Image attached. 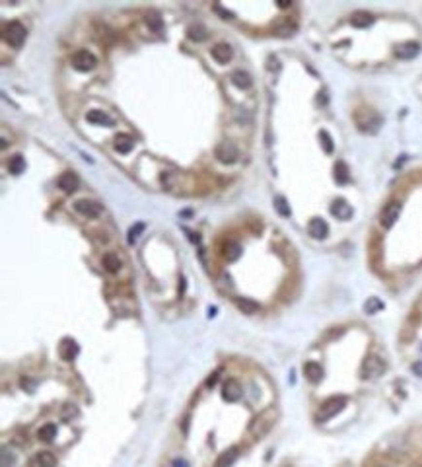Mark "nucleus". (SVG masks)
Segmentation results:
<instances>
[{
	"instance_id": "4be33fe9",
	"label": "nucleus",
	"mask_w": 422,
	"mask_h": 467,
	"mask_svg": "<svg viewBox=\"0 0 422 467\" xmlns=\"http://www.w3.org/2000/svg\"><path fill=\"white\" fill-rule=\"evenodd\" d=\"M232 84L238 86L240 90H247L251 86V76L247 72H243V70H236L232 74Z\"/></svg>"
},
{
	"instance_id": "5701e85b",
	"label": "nucleus",
	"mask_w": 422,
	"mask_h": 467,
	"mask_svg": "<svg viewBox=\"0 0 422 467\" xmlns=\"http://www.w3.org/2000/svg\"><path fill=\"white\" fill-rule=\"evenodd\" d=\"M419 43H405V45H401L399 49H397V57H401V59H413V57H417L419 55Z\"/></svg>"
},
{
	"instance_id": "58836bf2",
	"label": "nucleus",
	"mask_w": 422,
	"mask_h": 467,
	"mask_svg": "<svg viewBox=\"0 0 422 467\" xmlns=\"http://www.w3.org/2000/svg\"><path fill=\"white\" fill-rule=\"evenodd\" d=\"M208 315H210V317L216 315V308H210V310H208Z\"/></svg>"
},
{
	"instance_id": "f03ea898",
	"label": "nucleus",
	"mask_w": 422,
	"mask_h": 467,
	"mask_svg": "<svg viewBox=\"0 0 422 467\" xmlns=\"http://www.w3.org/2000/svg\"><path fill=\"white\" fill-rule=\"evenodd\" d=\"M344 405H346V399H344V397H341V395L329 397V399L321 405V409H319V413H317V423H325V421L333 419L337 413H341V411L344 409Z\"/></svg>"
},
{
	"instance_id": "2eb2a0df",
	"label": "nucleus",
	"mask_w": 422,
	"mask_h": 467,
	"mask_svg": "<svg viewBox=\"0 0 422 467\" xmlns=\"http://www.w3.org/2000/svg\"><path fill=\"white\" fill-rule=\"evenodd\" d=\"M303 374H305V378L311 382V384H319L321 380H323V368H321V364H317V362H305V366H303Z\"/></svg>"
},
{
	"instance_id": "cd10ccee",
	"label": "nucleus",
	"mask_w": 422,
	"mask_h": 467,
	"mask_svg": "<svg viewBox=\"0 0 422 467\" xmlns=\"http://www.w3.org/2000/svg\"><path fill=\"white\" fill-rule=\"evenodd\" d=\"M146 23H148V27H150L152 31H156V33H161V29H163V21H161V18H160L158 14H148V16H146Z\"/></svg>"
},
{
	"instance_id": "473e14b6",
	"label": "nucleus",
	"mask_w": 422,
	"mask_h": 467,
	"mask_svg": "<svg viewBox=\"0 0 422 467\" xmlns=\"http://www.w3.org/2000/svg\"><path fill=\"white\" fill-rule=\"evenodd\" d=\"M14 462H16V458L12 456V452H8V450L4 448V450H2V467L14 466Z\"/></svg>"
},
{
	"instance_id": "6ab92c4d",
	"label": "nucleus",
	"mask_w": 422,
	"mask_h": 467,
	"mask_svg": "<svg viewBox=\"0 0 422 467\" xmlns=\"http://www.w3.org/2000/svg\"><path fill=\"white\" fill-rule=\"evenodd\" d=\"M101 263H103V269H105L107 273H119V269H121V259H119V255H115L113 251L105 253L103 259H101Z\"/></svg>"
},
{
	"instance_id": "0eeeda50",
	"label": "nucleus",
	"mask_w": 422,
	"mask_h": 467,
	"mask_svg": "<svg viewBox=\"0 0 422 467\" xmlns=\"http://www.w3.org/2000/svg\"><path fill=\"white\" fill-rule=\"evenodd\" d=\"M78 352H80V346H78V343H76L74 339L66 337V339L60 341V345H59V354H60L62 360L72 362V360L78 356Z\"/></svg>"
},
{
	"instance_id": "7c9ffc66",
	"label": "nucleus",
	"mask_w": 422,
	"mask_h": 467,
	"mask_svg": "<svg viewBox=\"0 0 422 467\" xmlns=\"http://www.w3.org/2000/svg\"><path fill=\"white\" fill-rule=\"evenodd\" d=\"M382 308H383V304H382L378 298H370V300L366 302V306H364L366 313H376V311H380Z\"/></svg>"
},
{
	"instance_id": "f704fd0d",
	"label": "nucleus",
	"mask_w": 422,
	"mask_h": 467,
	"mask_svg": "<svg viewBox=\"0 0 422 467\" xmlns=\"http://www.w3.org/2000/svg\"><path fill=\"white\" fill-rule=\"evenodd\" d=\"M319 139L323 141V146H325V150H327V152H331V150H333V142H331L329 135L323 131V133H319Z\"/></svg>"
},
{
	"instance_id": "aec40b11",
	"label": "nucleus",
	"mask_w": 422,
	"mask_h": 467,
	"mask_svg": "<svg viewBox=\"0 0 422 467\" xmlns=\"http://www.w3.org/2000/svg\"><path fill=\"white\" fill-rule=\"evenodd\" d=\"M236 306H238V310L247 313V315H253L261 310V306L257 302H253L251 298H236Z\"/></svg>"
},
{
	"instance_id": "c9c22d12",
	"label": "nucleus",
	"mask_w": 422,
	"mask_h": 467,
	"mask_svg": "<svg viewBox=\"0 0 422 467\" xmlns=\"http://www.w3.org/2000/svg\"><path fill=\"white\" fill-rule=\"evenodd\" d=\"M216 380H218V372H214V374H210V378L206 380V387H212V386L216 384Z\"/></svg>"
},
{
	"instance_id": "393cba45",
	"label": "nucleus",
	"mask_w": 422,
	"mask_h": 467,
	"mask_svg": "<svg viewBox=\"0 0 422 467\" xmlns=\"http://www.w3.org/2000/svg\"><path fill=\"white\" fill-rule=\"evenodd\" d=\"M55 436H57V425H53V423H47V425L41 426L39 432H37V438L43 440V442H51Z\"/></svg>"
},
{
	"instance_id": "72a5a7b5",
	"label": "nucleus",
	"mask_w": 422,
	"mask_h": 467,
	"mask_svg": "<svg viewBox=\"0 0 422 467\" xmlns=\"http://www.w3.org/2000/svg\"><path fill=\"white\" fill-rule=\"evenodd\" d=\"M212 10H214L216 14H220V16H222V20H232V18H234V14H232V12H228V10H224L220 4H214V6H212Z\"/></svg>"
},
{
	"instance_id": "dca6fc26",
	"label": "nucleus",
	"mask_w": 422,
	"mask_h": 467,
	"mask_svg": "<svg viewBox=\"0 0 422 467\" xmlns=\"http://www.w3.org/2000/svg\"><path fill=\"white\" fill-rule=\"evenodd\" d=\"M57 458L51 452H39L35 458L29 460V467H55Z\"/></svg>"
},
{
	"instance_id": "6e6552de",
	"label": "nucleus",
	"mask_w": 422,
	"mask_h": 467,
	"mask_svg": "<svg viewBox=\"0 0 422 467\" xmlns=\"http://www.w3.org/2000/svg\"><path fill=\"white\" fill-rule=\"evenodd\" d=\"M241 395H243V389H241L240 382L234 380V378L226 380V384H224V387H222V397H224L226 401H230V403H236V401L241 399Z\"/></svg>"
},
{
	"instance_id": "f257e3e1",
	"label": "nucleus",
	"mask_w": 422,
	"mask_h": 467,
	"mask_svg": "<svg viewBox=\"0 0 422 467\" xmlns=\"http://www.w3.org/2000/svg\"><path fill=\"white\" fill-rule=\"evenodd\" d=\"M4 41L12 47V49H20L27 37V29L23 27V23L20 21H10L6 27H4V33H2Z\"/></svg>"
},
{
	"instance_id": "1a4fd4ad",
	"label": "nucleus",
	"mask_w": 422,
	"mask_h": 467,
	"mask_svg": "<svg viewBox=\"0 0 422 467\" xmlns=\"http://www.w3.org/2000/svg\"><path fill=\"white\" fill-rule=\"evenodd\" d=\"M57 185H59V189H62L64 193H74V191L78 189V185H80V179H78V175H76L74 171H64V173L59 175Z\"/></svg>"
},
{
	"instance_id": "a878e982",
	"label": "nucleus",
	"mask_w": 422,
	"mask_h": 467,
	"mask_svg": "<svg viewBox=\"0 0 422 467\" xmlns=\"http://www.w3.org/2000/svg\"><path fill=\"white\" fill-rule=\"evenodd\" d=\"M224 255H226V259H228L230 263L238 261V259L241 257V245H240L238 242H230V244L226 245V251H224Z\"/></svg>"
},
{
	"instance_id": "7ed1b4c3",
	"label": "nucleus",
	"mask_w": 422,
	"mask_h": 467,
	"mask_svg": "<svg viewBox=\"0 0 422 467\" xmlns=\"http://www.w3.org/2000/svg\"><path fill=\"white\" fill-rule=\"evenodd\" d=\"M96 64H98V59H96L90 51L80 49V51H76V53L72 55V66H74L78 72H88V70H92Z\"/></svg>"
},
{
	"instance_id": "ea45409f",
	"label": "nucleus",
	"mask_w": 422,
	"mask_h": 467,
	"mask_svg": "<svg viewBox=\"0 0 422 467\" xmlns=\"http://www.w3.org/2000/svg\"><path fill=\"white\" fill-rule=\"evenodd\" d=\"M411 467H419V466H411Z\"/></svg>"
},
{
	"instance_id": "9d476101",
	"label": "nucleus",
	"mask_w": 422,
	"mask_h": 467,
	"mask_svg": "<svg viewBox=\"0 0 422 467\" xmlns=\"http://www.w3.org/2000/svg\"><path fill=\"white\" fill-rule=\"evenodd\" d=\"M210 53H212V59H214L216 62H220V64H228V62L232 61V57H234V51H232V47H230L228 43H218V45H214V47L210 49Z\"/></svg>"
},
{
	"instance_id": "c756f323",
	"label": "nucleus",
	"mask_w": 422,
	"mask_h": 467,
	"mask_svg": "<svg viewBox=\"0 0 422 467\" xmlns=\"http://www.w3.org/2000/svg\"><path fill=\"white\" fill-rule=\"evenodd\" d=\"M275 206H277V210L281 212L282 216H290V206H288V203H286L284 197H277V199H275Z\"/></svg>"
},
{
	"instance_id": "bb28decb",
	"label": "nucleus",
	"mask_w": 422,
	"mask_h": 467,
	"mask_svg": "<svg viewBox=\"0 0 422 467\" xmlns=\"http://www.w3.org/2000/svg\"><path fill=\"white\" fill-rule=\"evenodd\" d=\"M350 21H352V25H356V27H368V25L374 21V18H372L368 12H356Z\"/></svg>"
},
{
	"instance_id": "39448f33",
	"label": "nucleus",
	"mask_w": 422,
	"mask_h": 467,
	"mask_svg": "<svg viewBox=\"0 0 422 467\" xmlns=\"http://www.w3.org/2000/svg\"><path fill=\"white\" fill-rule=\"evenodd\" d=\"M214 156H216V160L220 163H234L240 158V150L232 142H220L216 146V150H214Z\"/></svg>"
},
{
	"instance_id": "4468645a",
	"label": "nucleus",
	"mask_w": 422,
	"mask_h": 467,
	"mask_svg": "<svg viewBox=\"0 0 422 467\" xmlns=\"http://www.w3.org/2000/svg\"><path fill=\"white\" fill-rule=\"evenodd\" d=\"M133 148H135V139H133L131 135L121 133V135L115 137V150H117L119 154H129Z\"/></svg>"
},
{
	"instance_id": "20e7f679",
	"label": "nucleus",
	"mask_w": 422,
	"mask_h": 467,
	"mask_svg": "<svg viewBox=\"0 0 422 467\" xmlns=\"http://www.w3.org/2000/svg\"><path fill=\"white\" fill-rule=\"evenodd\" d=\"M385 372V362L378 356H368L362 364V378L368 380V378H378Z\"/></svg>"
},
{
	"instance_id": "ddd939ff",
	"label": "nucleus",
	"mask_w": 422,
	"mask_h": 467,
	"mask_svg": "<svg viewBox=\"0 0 422 467\" xmlns=\"http://www.w3.org/2000/svg\"><path fill=\"white\" fill-rule=\"evenodd\" d=\"M307 232H309L311 238L323 240V238L329 234V226H327V222H325L323 218H313V220L309 222V226H307Z\"/></svg>"
},
{
	"instance_id": "e433bc0d",
	"label": "nucleus",
	"mask_w": 422,
	"mask_h": 467,
	"mask_svg": "<svg viewBox=\"0 0 422 467\" xmlns=\"http://www.w3.org/2000/svg\"><path fill=\"white\" fill-rule=\"evenodd\" d=\"M173 467H191V466L187 464V460H183V458H177V460H173Z\"/></svg>"
},
{
	"instance_id": "c85d7f7f",
	"label": "nucleus",
	"mask_w": 422,
	"mask_h": 467,
	"mask_svg": "<svg viewBox=\"0 0 422 467\" xmlns=\"http://www.w3.org/2000/svg\"><path fill=\"white\" fill-rule=\"evenodd\" d=\"M335 177H337L339 183H346V181H348V167H346L342 162H339V163L335 165Z\"/></svg>"
},
{
	"instance_id": "9b49d317",
	"label": "nucleus",
	"mask_w": 422,
	"mask_h": 467,
	"mask_svg": "<svg viewBox=\"0 0 422 467\" xmlns=\"http://www.w3.org/2000/svg\"><path fill=\"white\" fill-rule=\"evenodd\" d=\"M399 212H401V204L399 203H389L385 208H383V212H382V224L385 226V228H391L393 224H395V220L399 218Z\"/></svg>"
},
{
	"instance_id": "b1692460",
	"label": "nucleus",
	"mask_w": 422,
	"mask_h": 467,
	"mask_svg": "<svg viewBox=\"0 0 422 467\" xmlns=\"http://www.w3.org/2000/svg\"><path fill=\"white\" fill-rule=\"evenodd\" d=\"M8 169H10V173H14V175H20L23 169H25V160H23V156L21 154H16L10 158V162H8Z\"/></svg>"
},
{
	"instance_id": "f3484780",
	"label": "nucleus",
	"mask_w": 422,
	"mask_h": 467,
	"mask_svg": "<svg viewBox=\"0 0 422 467\" xmlns=\"http://www.w3.org/2000/svg\"><path fill=\"white\" fill-rule=\"evenodd\" d=\"M238 456H240V448H230V450H226L224 454H220L218 456V460H216V464H214V467H232L234 466V462L238 460Z\"/></svg>"
},
{
	"instance_id": "f8f14e48",
	"label": "nucleus",
	"mask_w": 422,
	"mask_h": 467,
	"mask_svg": "<svg viewBox=\"0 0 422 467\" xmlns=\"http://www.w3.org/2000/svg\"><path fill=\"white\" fill-rule=\"evenodd\" d=\"M86 119H88V123H92V125H103V127H113V125H115L113 117H109L105 111H100V109L88 111V113H86Z\"/></svg>"
},
{
	"instance_id": "2f4dec72",
	"label": "nucleus",
	"mask_w": 422,
	"mask_h": 467,
	"mask_svg": "<svg viewBox=\"0 0 422 467\" xmlns=\"http://www.w3.org/2000/svg\"><path fill=\"white\" fill-rule=\"evenodd\" d=\"M142 230H144V224H142V222H139L137 226H133V228L129 230V242H131V244L137 242V238L142 234Z\"/></svg>"
},
{
	"instance_id": "a211bd4d",
	"label": "nucleus",
	"mask_w": 422,
	"mask_h": 467,
	"mask_svg": "<svg viewBox=\"0 0 422 467\" xmlns=\"http://www.w3.org/2000/svg\"><path fill=\"white\" fill-rule=\"evenodd\" d=\"M331 212H333L337 218H341V220H348V218L352 216V208H350V204H346L344 201H335L333 206H331Z\"/></svg>"
},
{
	"instance_id": "4c0bfd02",
	"label": "nucleus",
	"mask_w": 422,
	"mask_h": 467,
	"mask_svg": "<svg viewBox=\"0 0 422 467\" xmlns=\"http://www.w3.org/2000/svg\"><path fill=\"white\" fill-rule=\"evenodd\" d=\"M413 370H415L417 374H421V376H422V362H417V364L413 366Z\"/></svg>"
},
{
	"instance_id": "423d86ee",
	"label": "nucleus",
	"mask_w": 422,
	"mask_h": 467,
	"mask_svg": "<svg viewBox=\"0 0 422 467\" xmlns=\"http://www.w3.org/2000/svg\"><path fill=\"white\" fill-rule=\"evenodd\" d=\"M74 210H76L78 214L86 216V218H96V216H100V214H101L103 206H101L100 203H96V201H90V199H80V201H76V203H74Z\"/></svg>"
},
{
	"instance_id": "412c9836",
	"label": "nucleus",
	"mask_w": 422,
	"mask_h": 467,
	"mask_svg": "<svg viewBox=\"0 0 422 467\" xmlns=\"http://www.w3.org/2000/svg\"><path fill=\"white\" fill-rule=\"evenodd\" d=\"M187 35H189V39H193V41H204V39L208 37V29H206L204 25H201V23H193V25H189Z\"/></svg>"
}]
</instances>
